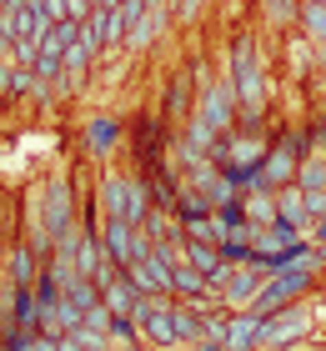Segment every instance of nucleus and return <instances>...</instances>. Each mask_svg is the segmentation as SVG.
<instances>
[{
	"instance_id": "nucleus-1",
	"label": "nucleus",
	"mask_w": 326,
	"mask_h": 351,
	"mask_svg": "<svg viewBox=\"0 0 326 351\" xmlns=\"http://www.w3.org/2000/svg\"><path fill=\"white\" fill-rule=\"evenodd\" d=\"M226 75L236 86V101H241V125H261L266 116V60H261V45L251 30H236L231 36V51H226Z\"/></svg>"
},
{
	"instance_id": "nucleus-2",
	"label": "nucleus",
	"mask_w": 326,
	"mask_h": 351,
	"mask_svg": "<svg viewBox=\"0 0 326 351\" xmlns=\"http://www.w3.org/2000/svg\"><path fill=\"white\" fill-rule=\"evenodd\" d=\"M151 181H141V176H106L101 181V211L106 216H126V221H145L151 211Z\"/></svg>"
},
{
	"instance_id": "nucleus-3",
	"label": "nucleus",
	"mask_w": 326,
	"mask_h": 351,
	"mask_svg": "<svg viewBox=\"0 0 326 351\" xmlns=\"http://www.w3.org/2000/svg\"><path fill=\"white\" fill-rule=\"evenodd\" d=\"M191 116H201L211 131H236L241 125V101H236V86H231V75H221V81H211L196 90V110Z\"/></svg>"
},
{
	"instance_id": "nucleus-4",
	"label": "nucleus",
	"mask_w": 326,
	"mask_h": 351,
	"mask_svg": "<svg viewBox=\"0 0 326 351\" xmlns=\"http://www.w3.org/2000/svg\"><path fill=\"white\" fill-rule=\"evenodd\" d=\"M296 171H301V136L291 131L281 141H271L266 161L256 166V191H281V186L296 181Z\"/></svg>"
},
{
	"instance_id": "nucleus-5",
	"label": "nucleus",
	"mask_w": 326,
	"mask_h": 351,
	"mask_svg": "<svg viewBox=\"0 0 326 351\" xmlns=\"http://www.w3.org/2000/svg\"><path fill=\"white\" fill-rule=\"evenodd\" d=\"M306 331H312V306H306V301H291V306L266 316V326H261V351H291Z\"/></svg>"
},
{
	"instance_id": "nucleus-6",
	"label": "nucleus",
	"mask_w": 326,
	"mask_h": 351,
	"mask_svg": "<svg viewBox=\"0 0 326 351\" xmlns=\"http://www.w3.org/2000/svg\"><path fill=\"white\" fill-rule=\"evenodd\" d=\"M121 271L130 276V286H136L141 296H176V291H171V261L161 256L156 246L145 251V256H136L130 266H121Z\"/></svg>"
},
{
	"instance_id": "nucleus-7",
	"label": "nucleus",
	"mask_w": 326,
	"mask_h": 351,
	"mask_svg": "<svg viewBox=\"0 0 326 351\" xmlns=\"http://www.w3.org/2000/svg\"><path fill=\"white\" fill-rule=\"evenodd\" d=\"M271 141L261 136H241V131H226L221 136V151H216V166H236V171H256L261 161H266Z\"/></svg>"
},
{
	"instance_id": "nucleus-8",
	"label": "nucleus",
	"mask_w": 326,
	"mask_h": 351,
	"mask_svg": "<svg viewBox=\"0 0 326 351\" xmlns=\"http://www.w3.org/2000/svg\"><path fill=\"white\" fill-rule=\"evenodd\" d=\"M266 276H271V271H266V266H256V261L236 266V271H231V281L221 286V306H226V311L251 306V301L261 296V286H266Z\"/></svg>"
},
{
	"instance_id": "nucleus-9",
	"label": "nucleus",
	"mask_w": 326,
	"mask_h": 351,
	"mask_svg": "<svg viewBox=\"0 0 326 351\" xmlns=\"http://www.w3.org/2000/svg\"><path fill=\"white\" fill-rule=\"evenodd\" d=\"M261 326H266V316L241 306L231 311V326H226V351H261Z\"/></svg>"
},
{
	"instance_id": "nucleus-10",
	"label": "nucleus",
	"mask_w": 326,
	"mask_h": 351,
	"mask_svg": "<svg viewBox=\"0 0 326 351\" xmlns=\"http://www.w3.org/2000/svg\"><path fill=\"white\" fill-rule=\"evenodd\" d=\"M276 211H281V221H286V226H296L301 236H312V231H316V221H312V211H306V191H301L296 181L276 191Z\"/></svg>"
},
{
	"instance_id": "nucleus-11",
	"label": "nucleus",
	"mask_w": 326,
	"mask_h": 351,
	"mask_svg": "<svg viewBox=\"0 0 326 351\" xmlns=\"http://www.w3.org/2000/svg\"><path fill=\"white\" fill-rule=\"evenodd\" d=\"M101 301H106L110 316H130V322H136V301H141V291L130 286L126 271H116L110 281H101Z\"/></svg>"
},
{
	"instance_id": "nucleus-12",
	"label": "nucleus",
	"mask_w": 326,
	"mask_h": 351,
	"mask_svg": "<svg viewBox=\"0 0 326 351\" xmlns=\"http://www.w3.org/2000/svg\"><path fill=\"white\" fill-rule=\"evenodd\" d=\"M116 141H121V121L116 116H95L86 125V151L91 156H110V151H116Z\"/></svg>"
},
{
	"instance_id": "nucleus-13",
	"label": "nucleus",
	"mask_w": 326,
	"mask_h": 351,
	"mask_svg": "<svg viewBox=\"0 0 326 351\" xmlns=\"http://www.w3.org/2000/svg\"><path fill=\"white\" fill-rule=\"evenodd\" d=\"M296 30L312 45H326V5L321 0H301V10H296Z\"/></svg>"
},
{
	"instance_id": "nucleus-14",
	"label": "nucleus",
	"mask_w": 326,
	"mask_h": 351,
	"mask_svg": "<svg viewBox=\"0 0 326 351\" xmlns=\"http://www.w3.org/2000/svg\"><path fill=\"white\" fill-rule=\"evenodd\" d=\"M241 206H246L251 226H276V221H281V211H276V191H246Z\"/></svg>"
},
{
	"instance_id": "nucleus-15",
	"label": "nucleus",
	"mask_w": 326,
	"mask_h": 351,
	"mask_svg": "<svg viewBox=\"0 0 326 351\" xmlns=\"http://www.w3.org/2000/svg\"><path fill=\"white\" fill-rule=\"evenodd\" d=\"M296 10H301V0H261V21L276 25V30L296 25Z\"/></svg>"
},
{
	"instance_id": "nucleus-16",
	"label": "nucleus",
	"mask_w": 326,
	"mask_h": 351,
	"mask_svg": "<svg viewBox=\"0 0 326 351\" xmlns=\"http://www.w3.org/2000/svg\"><path fill=\"white\" fill-rule=\"evenodd\" d=\"M296 186H301V191H326V156H301Z\"/></svg>"
},
{
	"instance_id": "nucleus-17",
	"label": "nucleus",
	"mask_w": 326,
	"mask_h": 351,
	"mask_svg": "<svg viewBox=\"0 0 326 351\" xmlns=\"http://www.w3.org/2000/svg\"><path fill=\"white\" fill-rule=\"evenodd\" d=\"M91 10H95L91 0H65V21H86Z\"/></svg>"
},
{
	"instance_id": "nucleus-18",
	"label": "nucleus",
	"mask_w": 326,
	"mask_h": 351,
	"mask_svg": "<svg viewBox=\"0 0 326 351\" xmlns=\"http://www.w3.org/2000/svg\"><path fill=\"white\" fill-rule=\"evenodd\" d=\"M301 351H326V346H301Z\"/></svg>"
},
{
	"instance_id": "nucleus-19",
	"label": "nucleus",
	"mask_w": 326,
	"mask_h": 351,
	"mask_svg": "<svg viewBox=\"0 0 326 351\" xmlns=\"http://www.w3.org/2000/svg\"><path fill=\"white\" fill-rule=\"evenodd\" d=\"M321 5H326V0H321Z\"/></svg>"
}]
</instances>
